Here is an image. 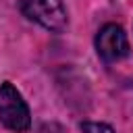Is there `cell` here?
<instances>
[{"instance_id": "3957f363", "label": "cell", "mask_w": 133, "mask_h": 133, "mask_svg": "<svg viewBox=\"0 0 133 133\" xmlns=\"http://www.w3.org/2000/svg\"><path fill=\"white\" fill-rule=\"evenodd\" d=\"M96 50L104 62H118L121 58H125L129 54V42L125 29L116 23L104 25L96 35Z\"/></svg>"}, {"instance_id": "277c9868", "label": "cell", "mask_w": 133, "mask_h": 133, "mask_svg": "<svg viewBox=\"0 0 133 133\" xmlns=\"http://www.w3.org/2000/svg\"><path fill=\"white\" fill-rule=\"evenodd\" d=\"M81 129L83 133H114V129L106 123H91V121H85L81 123Z\"/></svg>"}, {"instance_id": "6da1fadb", "label": "cell", "mask_w": 133, "mask_h": 133, "mask_svg": "<svg viewBox=\"0 0 133 133\" xmlns=\"http://www.w3.org/2000/svg\"><path fill=\"white\" fill-rule=\"evenodd\" d=\"M19 6L29 21L48 31L62 33L69 25V15L62 0H19Z\"/></svg>"}, {"instance_id": "7a4b0ae2", "label": "cell", "mask_w": 133, "mask_h": 133, "mask_svg": "<svg viewBox=\"0 0 133 133\" xmlns=\"http://www.w3.org/2000/svg\"><path fill=\"white\" fill-rule=\"evenodd\" d=\"M0 123L15 133H23L31 125L27 102L23 100L21 91L8 81L0 85Z\"/></svg>"}]
</instances>
